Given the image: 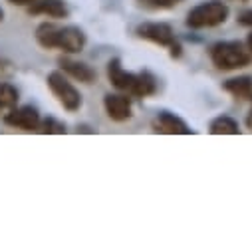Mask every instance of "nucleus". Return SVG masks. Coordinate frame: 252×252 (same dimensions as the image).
<instances>
[{"instance_id": "3", "label": "nucleus", "mask_w": 252, "mask_h": 252, "mask_svg": "<svg viewBox=\"0 0 252 252\" xmlns=\"http://www.w3.org/2000/svg\"><path fill=\"white\" fill-rule=\"evenodd\" d=\"M211 60L217 70L232 72V70L250 66L252 54L246 48V44L238 40H224V42H217L211 46Z\"/></svg>"}, {"instance_id": "14", "label": "nucleus", "mask_w": 252, "mask_h": 252, "mask_svg": "<svg viewBox=\"0 0 252 252\" xmlns=\"http://www.w3.org/2000/svg\"><path fill=\"white\" fill-rule=\"evenodd\" d=\"M18 99H20V94H18L16 86H12L8 82H0V113L14 109L18 105Z\"/></svg>"}, {"instance_id": "23", "label": "nucleus", "mask_w": 252, "mask_h": 252, "mask_svg": "<svg viewBox=\"0 0 252 252\" xmlns=\"http://www.w3.org/2000/svg\"><path fill=\"white\" fill-rule=\"evenodd\" d=\"M2 20H4V10L0 8V22H2Z\"/></svg>"}, {"instance_id": "8", "label": "nucleus", "mask_w": 252, "mask_h": 252, "mask_svg": "<svg viewBox=\"0 0 252 252\" xmlns=\"http://www.w3.org/2000/svg\"><path fill=\"white\" fill-rule=\"evenodd\" d=\"M135 34L151 44L169 48L175 42V30L167 22H143L135 28Z\"/></svg>"}, {"instance_id": "18", "label": "nucleus", "mask_w": 252, "mask_h": 252, "mask_svg": "<svg viewBox=\"0 0 252 252\" xmlns=\"http://www.w3.org/2000/svg\"><path fill=\"white\" fill-rule=\"evenodd\" d=\"M169 50H171V58H181V54H183V48H181V44L177 40L169 46Z\"/></svg>"}, {"instance_id": "7", "label": "nucleus", "mask_w": 252, "mask_h": 252, "mask_svg": "<svg viewBox=\"0 0 252 252\" xmlns=\"http://www.w3.org/2000/svg\"><path fill=\"white\" fill-rule=\"evenodd\" d=\"M151 127L155 133H167V135H191V133H195L191 129V125L173 111H159L151 121Z\"/></svg>"}, {"instance_id": "19", "label": "nucleus", "mask_w": 252, "mask_h": 252, "mask_svg": "<svg viewBox=\"0 0 252 252\" xmlns=\"http://www.w3.org/2000/svg\"><path fill=\"white\" fill-rule=\"evenodd\" d=\"M10 4H14V6H30V4H34L36 0H8Z\"/></svg>"}, {"instance_id": "12", "label": "nucleus", "mask_w": 252, "mask_h": 252, "mask_svg": "<svg viewBox=\"0 0 252 252\" xmlns=\"http://www.w3.org/2000/svg\"><path fill=\"white\" fill-rule=\"evenodd\" d=\"M222 90L228 92L234 97L240 99H250L252 97V78L250 76H238V78H230L222 84Z\"/></svg>"}, {"instance_id": "13", "label": "nucleus", "mask_w": 252, "mask_h": 252, "mask_svg": "<svg viewBox=\"0 0 252 252\" xmlns=\"http://www.w3.org/2000/svg\"><path fill=\"white\" fill-rule=\"evenodd\" d=\"M209 131L213 135H238L240 133V125L230 115H219V117H215L211 121Z\"/></svg>"}, {"instance_id": "16", "label": "nucleus", "mask_w": 252, "mask_h": 252, "mask_svg": "<svg viewBox=\"0 0 252 252\" xmlns=\"http://www.w3.org/2000/svg\"><path fill=\"white\" fill-rule=\"evenodd\" d=\"M139 6L147 8V10H169L177 4H181L183 0H137Z\"/></svg>"}, {"instance_id": "10", "label": "nucleus", "mask_w": 252, "mask_h": 252, "mask_svg": "<svg viewBox=\"0 0 252 252\" xmlns=\"http://www.w3.org/2000/svg\"><path fill=\"white\" fill-rule=\"evenodd\" d=\"M58 64H60L62 72L68 74L74 80H78V82H82V84L90 86L97 80V72L92 66H88L86 62H78V60H72V58H60Z\"/></svg>"}, {"instance_id": "22", "label": "nucleus", "mask_w": 252, "mask_h": 252, "mask_svg": "<svg viewBox=\"0 0 252 252\" xmlns=\"http://www.w3.org/2000/svg\"><path fill=\"white\" fill-rule=\"evenodd\" d=\"M246 48L250 50V54H252V32L248 34V38H246Z\"/></svg>"}, {"instance_id": "21", "label": "nucleus", "mask_w": 252, "mask_h": 252, "mask_svg": "<svg viewBox=\"0 0 252 252\" xmlns=\"http://www.w3.org/2000/svg\"><path fill=\"white\" fill-rule=\"evenodd\" d=\"M246 127L248 129H252V109L248 111V115H246Z\"/></svg>"}, {"instance_id": "15", "label": "nucleus", "mask_w": 252, "mask_h": 252, "mask_svg": "<svg viewBox=\"0 0 252 252\" xmlns=\"http://www.w3.org/2000/svg\"><path fill=\"white\" fill-rule=\"evenodd\" d=\"M38 131L40 133H48V135H64L68 129H66V123H62L60 119H56V117H44L40 121Z\"/></svg>"}, {"instance_id": "9", "label": "nucleus", "mask_w": 252, "mask_h": 252, "mask_svg": "<svg viewBox=\"0 0 252 252\" xmlns=\"http://www.w3.org/2000/svg\"><path fill=\"white\" fill-rule=\"evenodd\" d=\"M103 107L105 113L111 121L115 123H123L129 121L133 117V105H131V97L129 94H107L103 97Z\"/></svg>"}, {"instance_id": "1", "label": "nucleus", "mask_w": 252, "mask_h": 252, "mask_svg": "<svg viewBox=\"0 0 252 252\" xmlns=\"http://www.w3.org/2000/svg\"><path fill=\"white\" fill-rule=\"evenodd\" d=\"M36 42L46 50H60L66 54H80L86 44L88 36L78 26H60L54 22H42L36 28Z\"/></svg>"}, {"instance_id": "11", "label": "nucleus", "mask_w": 252, "mask_h": 252, "mask_svg": "<svg viewBox=\"0 0 252 252\" xmlns=\"http://www.w3.org/2000/svg\"><path fill=\"white\" fill-rule=\"evenodd\" d=\"M32 16H48V18H68L70 8L64 0H36L28 6Z\"/></svg>"}, {"instance_id": "2", "label": "nucleus", "mask_w": 252, "mask_h": 252, "mask_svg": "<svg viewBox=\"0 0 252 252\" xmlns=\"http://www.w3.org/2000/svg\"><path fill=\"white\" fill-rule=\"evenodd\" d=\"M107 80L111 86L123 94H129L133 97H151L157 94V78L143 70V72H125L119 58H111L107 62Z\"/></svg>"}, {"instance_id": "4", "label": "nucleus", "mask_w": 252, "mask_h": 252, "mask_svg": "<svg viewBox=\"0 0 252 252\" xmlns=\"http://www.w3.org/2000/svg\"><path fill=\"white\" fill-rule=\"evenodd\" d=\"M230 8L222 0H209V2H201L193 6L187 14V26L193 30H203V28H215L220 26L228 20Z\"/></svg>"}, {"instance_id": "5", "label": "nucleus", "mask_w": 252, "mask_h": 252, "mask_svg": "<svg viewBox=\"0 0 252 252\" xmlns=\"http://www.w3.org/2000/svg\"><path fill=\"white\" fill-rule=\"evenodd\" d=\"M46 84H48L50 92L54 94V97L60 101V105L64 107L66 111L76 113V111L82 109V105H84L82 94H80V90L66 78L64 72H60V70L50 72L48 78H46Z\"/></svg>"}, {"instance_id": "6", "label": "nucleus", "mask_w": 252, "mask_h": 252, "mask_svg": "<svg viewBox=\"0 0 252 252\" xmlns=\"http://www.w3.org/2000/svg\"><path fill=\"white\" fill-rule=\"evenodd\" d=\"M40 121L42 117L34 105H16L14 109L4 113V123L22 131H38Z\"/></svg>"}, {"instance_id": "24", "label": "nucleus", "mask_w": 252, "mask_h": 252, "mask_svg": "<svg viewBox=\"0 0 252 252\" xmlns=\"http://www.w3.org/2000/svg\"><path fill=\"white\" fill-rule=\"evenodd\" d=\"M250 99H252V97H250Z\"/></svg>"}, {"instance_id": "17", "label": "nucleus", "mask_w": 252, "mask_h": 252, "mask_svg": "<svg viewBox=\"0 0 252 252\" xmlns=\"http://www.w3.org/2000/svg\"><path fill=\"white\" fill-rule=\"evenodd\" d=\"M236 22H238L240 26H246V28H252V8H248V10H244V12H240V14H238V18H236Z\"/></svg>"}, {"instance_id": "20", "label": "nucleus", "mask_w": 252, "mask_h": 252, "mask_svg": "<svg viewBox=\"0 0 252 252\" xmlns=\"http://www.w3.org/2000/svg\"><path fill=\"white\" fill-rule=\"evenodd\" d=\"M78 133H95L90 125H78Z\"/></svg>"}]
</instances>
